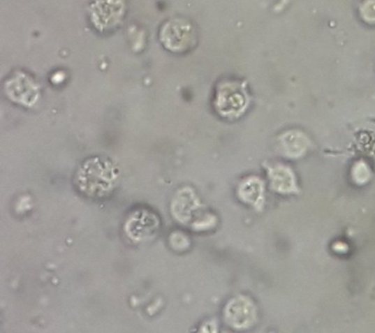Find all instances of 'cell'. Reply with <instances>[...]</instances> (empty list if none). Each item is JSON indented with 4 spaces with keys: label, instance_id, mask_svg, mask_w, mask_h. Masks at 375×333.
I'll return each instance as SVG.
<instances>
[{
    "label": "cell",
    "instance_id": "obj_1",
    "mask_svg": "<svg viewBox=\"0 0 375 333\" xmlns=\"http://www.w3.org/2000/svg\"><path fill=\"white\" fill-rule=\"evenodd\" d=\"M161 40L168 50L182 52L193 45L195 33L188 22L179 19L171 20L161 28Z\"/></svg>",
    "mask_w": 375,
    "mask_h": 333
},
{
    "label": "cell",
    "instance_id": "obj_2",
    "mask_svg": "<svg viewBox=\"0 0 375 333\" xmlns=\"http://www.w3.org/2000/svg\"><path fill=\"white\" fill-rule=\"evenodd\" d=\"M246 105V95L239 87L227 84L220 88L217 95L216 106L218 112L223 116H237L244 111Z\"/></svg>",
    "mask_w": 375,
    "mask_h": 333
},
{
    "label": "cell",
    "instance_id": "obj_3",
    "mask_svg": "<svg viewBox=\"0 0 375 333\" xmlns=\"http://www.w3.org/2000/svg\"><path fill=\"white\" fill-rule=\"evenodd\" d=\"M226 317L228 322L234 327H249L254 319V309L249 301L239 298L228 305Z\"/></svg>",
    "mask_w": 375,
    "mask_h": 333
},
{
    "label": "cell",
    "instance_id": "obj_4",
    "mask_svg": "<svg viewBox=\"0 0 375 333\" xmlns=\"http://www.w3.org/2000/svg\"><path fill=\"white\" fill-rule=\"evenodd\" d=\"M281 146L286 151V155L299 156L307 148V139L299 132H291L284 136Z\"/></svg>",
    "mask_w": 375,
    "mask_h": 333
},
{
    "label": "cell",
    "instance_id": "obj_5",
    "mask_svg": "<svg viewBox=\"0 0 375 333\" xmlns=\"http://www.w3.org/2000/svg\"><path fill=\"white\" fill-rule=\"evenodd\" d=\"M271 180L273 188L279 192H291L294 188L293 176L291 175L288 168H281V166L274 168L272 171Z\"/></svg>",
    "mask_w": 375,
    "mask_h": 333
},
{
    "label": "cell",
    "instance_id": "obj_6",
    "mask_svg": "<svg viewBox=\"0 0 375 333\" xmlns=\"http://www.w3.org/2000/svg\"><path fill=\"white\" fill-rule=\"evenodd\" d=\"M262 193V186L256 179L247 180L241 187L242 198L244 202L249 203H256L258 202L260 195Z\"/></svg>",
    "mask_w": 375,
    "mask_h": 333
}]
</instances>
